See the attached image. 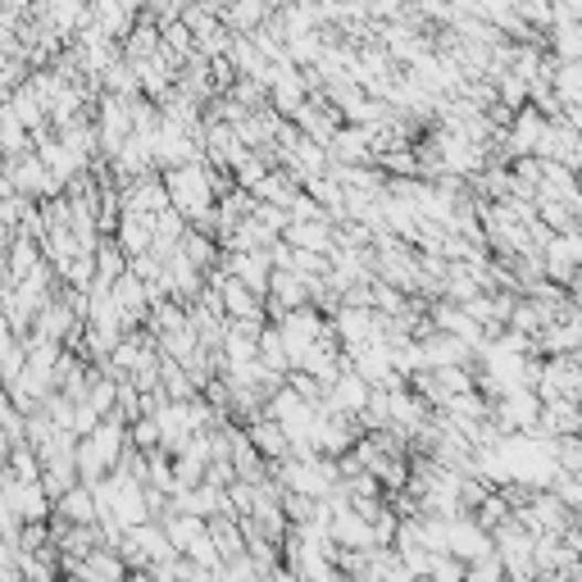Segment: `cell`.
<instances>
[{
    "mask_svg": "<svg viewBox=\"0 0 582 582\" xmlns=\"http://www.w3.org/2000/svg\"><path fill=\"white\" fill-rule=\"evenodd\" d=\"M128 451V423L119 414H105L87 437H77L73 446V464H77V478L83 483H100L105 474L119 469V459Z\"/></svg>",
    "mask_w": 582,
    "mask_h": 582,
    "instance_id": "1",
    "label": "cell"
},
{
    "mask_svg": "<svg viewBox=\"0 0 582 582\" xmlns=\"http://www.w3.org/2000/svg\"><path fill=\"white\" fill-rule=\"evenodd\" d=\"M92 124H96V146L100 160H114L124 150V141L133 137V96H109L100 92L92 105Z\"/></svg>",
    "mask_w": 582,
    "mask_h": 582,
    "instance_id": "2",
    "label": "cell"
},
{
    "mask_svg": "<svg viewBox=\"0 0 582 582\" xmlns=\"http://www.w3.org/2000/svg\"><path fill=\"white\" fill-rule=\"evenodd\" d=\"M205 283L219 292V309H223L227 324H268V296L264 292H251L246 283L227 278L223 268H210Z\"/></svg>",
    "mask_w": 582,
    "mask_h": 582,
    "instance_id": "3",
    "label": "cell"
},
{
    "mask_svg": "<svg viewBox=\"0 0 582 582\" xmlns=\"http://www.w3.org/2000/svg\"><path fill=\"white\" fill-rule=\"evenodd\" d=\"M515 519L532 532V537H564L573 528V510L555 491H528V500L515 510Z\"/></svg>",
    "mask_w": 582,
    "mask_h": 582,
    "instance_id": "4",
    "label": "cell"
},
{
    "mask_svg": "<svg viewBox=\"0 0 582 582\" xmlns=\"http://www.w3.org/2000/svg\"><path fill=\"white\" fill-rule=\"evenodd\" d=\"M541 419V396L532 387H510L506 396L491 401V423L500 437H515V433H532Z\"/></svg>",
    "mask_w": 582,
    "mask_h": 582,
    "instance_id": "5",
    "label": "cell"
},
{
    "mask_svg": "<svg viewBox=\"0 0 582 582\" xmlns=\"http://www.w3.org/2000/svg\"><path fill=\"white\" fill-rule=\"evenodd\" d=\"M119 555H124L128 569H150V564H160V560L178 555V551L169 547L165 523L146 519V523H137V528H124V537H119Z\"/></svg>",
    "mask_w": 582,
    "mask_h": 582,
    "instance_id": "6",
    "label": "cell"
},
{
    "mask_svg": "<svg viewBox=\"0 0 582 582\" xmlns=\"http://www.w3.org/2000/svg\"><path fill=\"white\" fill-rule=\"evenodd\" d=\"M6 178H10V187L19 191L23 201H51V197H60V182L51 178V169L36 160V150H23V155H14V160H6Z\"/></svg>",
    "mask_w": 582,
    "mask_h": 582,
    "instance_id": "7",
    "label": "cell"
},
{
    "mask_svg": "<svg viewBox=\"0 0 582 582\" xmlns=\"http://www.w3.org/2000/svg\"><path fill=\"white\" fill-rule=\"evenodd\" d=\"M28 19H32V23H42V28H51V32L60 36V42H73V36L92 23L87 0H32Z\"/></svg>",
    "mask_w": 582,
    "mask_h": 582,
    "instance_id": "8",
    "label": "cell"
},
{
    "mask_svg": "<svg viewBox=\"0 0 582 582\" xmlns=\"http://www.w3.org/2000/svg\"><path fill=\"white\" fill-rule=\"evenodd\" d=\"M491 532L474 519V515H455L446 519V555H455L459 564H469V560H483L491 555Z\"/></svg>",
    "mask_w": 582,
    "mask_h": 582,
    "instance_id": "9",
    "label": "cell"
},
{
    "mask_svg": "<svg viewBox=\"0 0 582 582\" xmlns=\"http://www.w3.org/2000/svg\"><path fill=\"white\" fill-rule=\"evenodd\" d=\"M541 268H547L551 283L569 287L573 274L582 268V232H578V227H573V232H555V237L541 246Z\"/></svg>",
    "mask_w": 582,
    "mask_h": 582,
    "instance_id": "10",
    "label": "cell"
},
{
    "mask_svg": "<svg viewBox=\"0 0 582 582\" xmlns=\"http://www.w3.org/2000/svg\"><path fill=\"white\" fill-rule=\"evenodd\" d=\"M369 396H373V387L351 369V364H346L328 387H324V410H337V414H351V419H360V410L369 405Z\"/></svg>",
    "mask_w": 582,
    "mask_h": 582,
    "instance_id": "11",
    "label": "cell"
},
{
    "mask_svg": "<svg viewBox=\"0 0 582 582\" xmlns=\"http://www.w3.org/2000/svg\"><path fill=\"white\" fill-rule=\"evenodd\" d=\"M219 268L227 278L246 283L251 292H264L268 296V278H274V260H268V251H223L219 255Z\"/></svg>",
    "mask_w": 582,
    "mask_h": 582,
    "instance_id": "12",
    "label": "cell"
},
{
    "mask_svg": "<svg viewBox=\"0 0 582 582\" xmlns=\"http://www.w3.org/2000/svg\"><path fill=\"white\" fill-rule=\"evenodd\" d=\"M309 100V83H305V68H292V64H278L274 83H268V109H278L283 119H292V114Z\"/></svg>",
    "mask_w": 582,
    "mask_h": 582,
    "instance_id": "13",
    "label": "cell"
},
{
    "mask_svg": "<svg viewBox=\"0 0 582 582\" xmlns=\"http://www.w3.org/2000/svg\"><path fill=\"white\" fill-rule=\"evenodd\" d=\"M292 124L309 137V141H319V146H328L332 137H337V128H341V114L324 100V96H309L296 114H292Z\"/></svg>",
    "mask_w": 582,
    "mask_h": 582,
    "instance_id": "14",
    "label": "cell"
},
{
    "mask_svg": "<svg viewBox=\"0 0 582 582\" xmlns=\"http://www.w3.org/2000/svg\"><path fill=\"white\" fill-rule=\"evenodd\" d=\"M64 573L77 578V582H124V578H128V564H124L119 547H96L87 560L68 564Z\"/></svg>",
    "mask_w": 582,
    "mask_h": 582,
    "instance_id": "15",
    "label": "cell"
},
{
    "mask_svg": "<svg viewBox=\"0 0 582 582\" xmlns=\"http://www.w3.org/2000/svg\"><path fill=\"white\" fill-rule=\"evenodd\" d=\"M124 210H128V214H146V219L165 214V210H169L165 178H160V173H146V178L128 182V187H124Z\"/></svg>",
    "mask_w": 582,
    "mask_h": 582,
    "instance_id": "16",
    "label": "cell"
},
{
    "mask_svg": "<svg viewBox=\"0 0 582 582\" xmlns=\"http://www.w3.org/2000/svg\"><path fill=\"white\" fill-rule=\"evenodd\" d=\"M537 433H547V437H578V433H582V405H578V401H569V396L541 401Z\"/></svg>",
    "mask_w": 582,
    "mask_h": 582,
    "instance_id": "17",
    "label": "cell"
},
{
    "mask_svg": "<svg viewBox=\"0 0 582 582\" xmlns=\"http://www.w3.org/2000/svg\"><path fill=\"white\" fill-rule=\"evenodd\" d=\"M87 14H92V28L105 32L109 42H124L137 23V10L124 6V0H87Z\"/></svg>",
    "mask_w": 582,
    "mask_h": 582,
    "instance_id": "18",
    "label": "cell"
},
{
    "mask_svg": "<svg viewBox=\"0 0 582 582\" xmlns=\"http://www.w3.org/2000/svg\"><path fill=\"white\" fill-rule=\"evenodd\" d=\"M246 437H251V446H255L268 464H278V459L292 455V442H287V433H283V423L268 419V414H255V419L246 423Z\"/></svg>",
    "mask_w": 582,
    "mask_h": 582,
    "instance_id": "19",
    "label": "cell"
},
{
    "mask_svg": "<svg viewBox=\"0 0 582 582\" xmlns=\"http://www.w3.org/2000/svg\"><path fill=\"white\" fill-rule=\"evenodd\" d=\"M283 242L296 246V251L328 255V251H332V223H328V219H292V223L283 227Z\"/></svg>",
    "mask_w": 582,
    "mask_h": 582,
    "instance_id": "20",
    "label": "cell"
},
{
    "mask_svg": "<svg viewBox=\"0 0 582 582\" xmlns=\"http://www.w3.org/2000/svg\"><path fill=\"white\" fill-rule=\"evenodd\" d=\"M251 197L255 201H264V205H278V210H292V201L300 197V182L283 169V165H274V169H268L255 187H251Z\"/></svg>",
    "mask_w": 582,
    "mask_h": 582,
    "instance_id": "21",
    "label": "cell"
},
{
    "mask_svg": "<svg viewBox=\"0 0 582 582\" xmlns=\"http://www.w3.org/2000/svg\"><path fill=\"white\" fill-rule=\"evenodd\" d=\"M114 242L124 246V255L133 260V255H146L150 251V242H155V219H146V214H119V223H114Z\"/></svg>",
    "mask_w": 582,
    "mask_h": 582,
    "instance_id": "22",
    "label": "cell"
},
{
    "mask_svg": "<svg viewBox=\"0 0 582 582\" xmlns=\"http://www.w3.org/2000/svg\"><path fill=\"white\" fill-rule=\"evenodd\" d=\"M119 51H124L128 64H141L150 55H160V23H155L150 14H137V23H133V32L119 42Z\"/></svg>",
    "mask_w": 582,
    "mask_h": 582,
    "instance_id": "23",
    "label": "cell"
},
{
    "mask_svg": "<svg viewBox=\"0 0 582 582\" xmlns=\"http://www.w3.org/2000/svg\"><path fill=\"white\" fill-rule=\"evenodd\" d=\"M55 519L64 523H96V496H92V483H73L64 496H55Z\"/></svg>",
    "mask_w": 582,
    "mask_h": 582,
    "instance_id": "24",
    "label": "cell"
},
{
    "mask_svg": "<svg viewBox=\"0 0 582 582\" xmlns=\"http://www.w3.org/2000/svg\"><path fill=\"white\" fill-rule=\"evenodd\" d=\"M268 19H274V10L264 6V0H232V6L219 14V23L227 32H237V36H251L255 28H264Z\"/></svg>",
    "mask_w": 582,
    "mask_h": 582,
    "instance_id": "25",
    "label": "cell"
},
{
    "mask_svg": "<svg viewBox=\"0 0 582 582\" xmlns=\"http://www.w3.org/2000/svg\"><path fill=\"white\" fill-rule=\"evenodd\" d=\"M160 523H165V537H169V547L182 555L187 547H197V541L210 532V523L205 519H197V515H182V510H165L160 515Z\"/></svg>",
    "mask_w": 582,
    "mask_h": 582,
    "instance_id": "26",
    "label": "cell"
},
{
    "mask_svg": "<svg viewBox=\"0 0 582 582\" xmlns=\"http://www.w3.org/2000/svg\"><path fill=\"white\" fill-rule=\"evenodd\" d=\"M23 150H32V133L10 109V100L0 96V160H14V155H23Z\"/></svg>",
    "mask_w": 582,
    "mask_h": 582,
    "instance_id": "27",
    "label": "cell"
},
{
    "mask_svg": "<svg viewBox=\"0 0 582 582\" xmlns=\"http://www.w3.org/2000/svg\"><path fill=\"white\" fill-rule=\"evenodd\" d=\"M547 42V51L555 55V60H582V23H573V19H555L551 23V32L541 36Z\"/></svg>",
    "mask_w": 582,
    "mask_h": 582,
    "instance_id": "28",
    "label": "cell"
},
{
    "mask_svg": "<svg viewBox=\"0 0 582 582\" xmlns=\"http://www.w3.org/2000/svg\"><path fill=\"white\" fill-rule=\"evenodd\" d=\"M128 274V255H124V246L114 242V237H100L96 242V283H119Z\"/></svg>",
    "mask_w": 582,
    "mask_h": 582,
    "instance_id": "29",
    "label": "cell"
},
{
    "mask_svg": "<svg viewBox=\"0 0 582 582\" xmlns=\"http://www.w3.org/2000/svg\"><path fill=\"white\" fill-rule=\"evenodd\" d=\"M96 92H109V96H141V87H137V68L119 55V60H114V64L96 77Z\"/></svg>",
    "mask_w": 582,
    "mask_h": 582,
    "instance_id": "30",
    "label": "cell"
},
{
    "mask_svg": "<svg viewBox=\"0 0 582 582\" xmlns=\"http://www.w3.org/2000/svg\"><path fill=\"white\" fill-rule=\"evenodd\" d=\"M547 324H551L547 309H541L532 296H519V300H515V309H510V324H506V328H515V332H523V337H537Z\"/></svg>",
    "mask_w": 582,
    "mask_h": 582,
    "instance_id": "31",
    "label": "cell"
},
{
    "mask_svg": "<svg viewBox=\"0 0 582 582\" xmlns=\"http://www.w3.org/2000/svg\"><path fill=\"white\" fill-rule=\"evenodd\" d=\"M551 87L560 96V105H582V60H560L551 73Z\"/></svg>",
    "mask_w": 582,
    "mask_h": 582,
    "instance_id": "32",
    "label": "cell"
},
{
    "mask_svg": "<svg viewBox=\"0 0 582 582\" xmlns=\"http://www.w3.org/2000/svg\"><path fill=\"white\" fill-rule=\"evenodd\" d=\"M260 364L274 369V373H283V378H287V369H292V364H287V346H283V337H278L274 324L260 328Z\"/></svg>",
    "mask_w": 582,
    "mask_h": 582,
    "instance_id": "33",
    "label": "cell"
},
{
    "mask_svg": "<svg viewBox=\"0 0 582 582\" xmlns=\"http://www.w3.org/2000/svg\"><path fill=\"white\" fill-rule=\"evenodd\" d=\"M510 515H515V510H510V500L500 496L496 487H491V491H487V496L478 500V510H474V519H478V523H483L487 532H491V528H500V523H506Z\"/></svg>",
    "mask_w": 582,
    "mask_h": 582,
    "instance_id": "34",
    "label": "cell"
},
{
    "mask_svg": "<svg viewBox=\"0 0 582 582\" xmlns=\"http://www.w3.org/2000/svg\"><path fill=\"white\" fill-rule=\"evenodd\" d=\"M182 23H187L191 36H205V32L219 28V10H210L205 0H187V6H182Z\"/></svg>",
    "mask_w": 582,
    "mask_h": 582,
    "instance_id": "35",
    "label": "cell"
},
{
    "mask_svg": "<svg viewBox=\"0 0 582 582\" xmlns=\"http://www.w3.org/2000/svg\"><path fill=\"white\" fill-rule=\"evenodd\" d=\"M537 219L547 223L551 232H573L578 227V214L564 201H537Z\"/></svg>",
    "mask_w": 582,
    "mask_h": 582,
    "instance_id": "36",
    "label": "cell"
},
{
    "mask_svg": "<svg viewBox=\"0 0 582 582\" xmlns=\"http://www.w3.org/2000/svg\"><path fill=\"white\" fill-rule=\"evenodd\" d=\"M464 582H506V564H500V555H483V560H469L464 564Z\"/></svg>",
    "mask_w": 582,
    "mask_h": 582,
    "instance_id": "37",
    "label": "cell"
},
{
    "mask_svg": "<svg viewBox=\"0 0 582 582\" xmlns=\"http://www.w3.org/2000/svg\"><path fill=\"white\" fill-rule=\"evenodd\" d=\"M551 491L564 500L569 510H578V506H582V474H564V469H560L555 483H551Z\"/></svg>",
    "mask_w": 582,
    "mask_h": 582,
    "instance_id": "38",
    "label": "cell"
},
{
    "mask_svg": "<svg viewBox=\"0 0 582 582\" xmlns=\"http://www.w3.org/2000/svg\"><path fill=\"white\" fill-rule=\"evenodd\" d=\"M260 578H264V573H260L246 555H237V560H227V564L219 569V578H214V582H260Z\"/></svg>",
    "mask_w": 582,
    "mask_h": 582,
    "instance_id": "39",
    "label": "cell"
},
{
    "mask_svg": "<svg viewBox=\"0 0 582 582\" xmlns=\"http://www.w3.org/2000/svg\"><path fill=\"white\" fill-rule=\"evenodd\" d=\"M428 578L433 582H464V564L455 560V555H433V569H428Z\"/></svg>",
    "mask_w": 582,
    "mask_h": 582,
    "instance_id": "40",
    "label": "cell"
},
{
    "mask_svg": "<svg viewBox=\"0 0 582 582\" xmlns=\"http://www.w3.org/2000/svg\"><path fill=\"white\" fill-rule=\"evenodd\" d=\"M14 346H19V332L6 324V315H0V360H6V356L14 351Z\"/></svg>",
    "mask_w": 582,
    "mask_h": 582,
    "instance_id": "41",
    "label": "cell"
},
{
    "mask_svg": "<svg viewBox=\"0 0 582 582\" xmlns=\"http://www.w3.org/2000/svg\"><path fill=\"white\" fill-rule=\"evenodd\" d=\"M260 582H300V578H296V573H292L287 564H278V569H268V573H264Z\"/></svg>",
    "mask_w": 582,
    "mask_h": 582,
    "instance_id": "42",
    "label": "cell"
},
{
    "mask_svg": "<svg viewBox=\"0 0 582 582\" xmlns=\"http://www.w3.org/2000/svg\"><path fill=\"white\" fill-rule=\"evenodd\" d=\"M0 10H10V14H19V19H28L32 0H0Z\"/></svg>",
    "mask_w": 582,
    "mask_h": 582,
    "instance_id": "43",
    "label": "cell"
},
{
    "mask_svg": "<svg viewBox=\"0 0 582 582\" xmlns=\"http://www.w3.org/2000/svg\"><path fill=\"white\" fill-rule=\"evenodd\" d=\"M124 582H150V573L146 569H128V578Z\"/></svg>",
    "mask_w": 582,
    "mask_h": 582,
    "instance_id": "44",
    "label": "cell"
},
{
    "mask_svg": "<svg viewBox=\"0 0 582 582\" xmlns=\"http://www.w3.org/2000/svg\"><path fill=\"white\" fill-rule=\"evenodd\" d=\"M150 6H169V10H182L187 0H150Z\"/></svg>",
    "mask_w": 582,
    "mask_h": 582,
    "instance_id": "45",
    "label": "cell"
},
{
    "mask_svg": "<svg viewBox=\"0 0 582 582\" xmlns=\"http://www.w3.org/2000/svg\"><path fill=\"white\" fill-rule=\"evenodd\" d=\"M573 528H578V532H582V506H578V510H573Z\"/></svg>",
    "mask_w": 582,
    "mask_h": 582,
    "instance_id": "46",
    "label": "cell"
},
{
    "mask_svg": "<svg viewBox=\"0 0 582 582\" xmlns=\"http://www.w3.org/2000/svg\"><path fill=\"white\" fill-rule=\"evenodd\" d=\"M573 178H578V191H582V169H578V173H573Z\"/></svg>",
    "mask_w": 582,
    "mask_h": 582,
    "instance_id": "47",
    "label": "cell"
},
{
    "mask_svg": "<svg viewBox=\"0 0 582 582\" xmlns=\"http://www.w3.org/2000/svg\"><path fill=\"white\" fill-rule=\"evenodd\" d=\"M296 6H315V0H296Z\"/></svg>",
    "mask_w": 582,
    "mask_h": 582,
    "instance_id": "48",
    "label": "cell"
},
{
    "mask_svg": "<svg viewBox=\"0 0 582 582\" xmlns=\"http://www.w3.org/2000/svg\"><path fill=\"white\" fill-rule=\"evenodd\" d=\"M0 14H6V10H0Z\"/></svg>",
    "mask_w": 582,
    "mask_h": 582,
    "instance_id": "49",
    "label": "cell"
}]
</instances>
